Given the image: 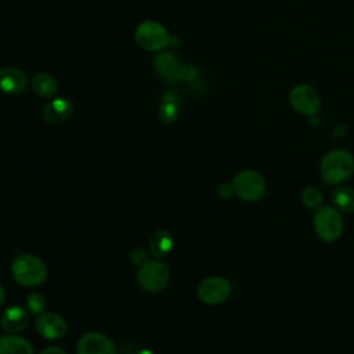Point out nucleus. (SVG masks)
I'll return each instance as SVG.
<instances>
[{
	"mask_svg": "<svg viewBox=\"0 0 354 354\" xmlns=\"http://www.w3.org/2000/svg\"><path fill=\"white\" fill-rule=\"evenodd\" d=\"M11 274L17 283L28 288L41 285L48 274L46 263L29 253H22L17 256L11 264Z\"/></svg>",
	"mask_w": 354,
	"mask_h": 354,
	"instance_id": "1",
	"label": "nucleus"
},
{
	"mask_svg": "<svg viewBox=\"0 0 354 354\" xmlns=\"http://www.w3.org/2000/svg\"><path fill=\"white\" fill-rule=\"evenodd\" d=\"M354 171V156L346 149H333L328 152L319 165V173L324 181L339 184L347 180Z\"/></svg>",
	"mask_w": 354,
	"mask_h": 354,
	"instance_id": "2",
	"label": "nucleus"
},
{
	"mask_svg": "<svg viewBox=\"0 0 354 354\" xmlns=\"http://www.w3.org/2000/svg\"><path fill=\"white\" fill-rule=\"evenodd\" d=\"M136 43L147 51H160L169 41V32L163 25L156 21H144L141 22L134 32Z\"/></svg>",
	"mask_w": 354,
	"mask_h": 354,
	"instance_id": "3",
	"label": "nucleus"
},
{
	"mask_svg": "<svg viewBox=\"0 0 354 354\" xmlns=\"http://www.w3.org/2000/svg\"><path fill=\"white\" fill-rule=\"evenodd\" d=\"M170 278L169 268L160 260H147L140 266L137 272V281L140 286L151 293L162 290Z\"/></svg>",
	"mask_w": 354,
	"mask_h": 354,
	"instance_id": "4",
	"label": "nucleus"
},
{
	"mask_svg": "<svg viewBox=\"0 0 354 354\" xmlns=\"http://www.w3.org/2000/svg\"><path fill=\"white\" fill-rule=\"evenodd\" d=\"M234 192L243 201H259L266 192V181L259 171L242 170L232 180Z\"/></svg>",
	"mask_w": 354,
	"mask_h": 354,
	"instance_id": "5",
	"label": "nucleus"
},
{
	"mask_svg": "<svg viewBox=\"0 0 354 354\" xmlns=\"http://www.w3.org/2000/svg\"><path fill=\"white\" fill-rule=\"evenodd\" d=\"M314 228L322 241L333 242L343 231L342 216L335 207L321 206L314 216Z\"/></svg>",
	"mask_w": 354,
	"mask_h": 354,
	"instance_id": "6",
	"label": "nucleus"
},
{
	"mask_svg": "<svg viewBox=\"0 0 354 354\" xmlns=\"http://www.w3.org/2000/svg\"><path fill=\"white\" fill-rule=\"evenodd\" d=\"M289 102L296 112L313 116L319 111L321 95L313 86L299 84L290 90Z\"/></svg>",
	"mask_w": 354,
	"mask_h": 354,
	"instance_id": "7",
	"label": "nucleus"
},
{
	"mask_svg": "<svg viewBox=\"0 0 354 354\" xmlns=\"http://www.w3.org/2000/svg\"><path fill=\"white\" fill-rule=\"evenodd\" d=\"M198 297L202 303L216 306L225 301L231 293V285L225 278L209 277L198 285Z\"/></svg>",
	"mask_w": 354,
	"mask_h": 354,
	"instance_id": "8",
	"label": "nucleus"
},
{
	"mask_svg": "<svg viewBox=\"0 0 354 354\" xmlns=\"http://www.w3.org/2000/svg\"><path fill=\"white\" fill-rule=\"evenodd\" d=\"M77 354H116L112 340L100 332L84 333L76 347Z\"/></svg>",
	"mask_w": 354,
	"mask_h": 354,
	"instance_id": "9",
	"label": "nucleus"
},
{
	"mask_svg": "<svg viewBox=\"0 0 354 354\" xmlns=\"http://www.w3.org/2000/svg\"><path fill=\"white\" fill-rule=\"evenodd\" d=\"M36 330L48 340H57L66 333V322L57 313H43L36 319Z\"/></svg>",
	"mask_w": 354,
	"mask_h": 354,
	"instance_id": "10",
	"label": "nucleus"
},
{
	"mask_svg": "<svg viewBox=\"0 0 354 354\" xmlns=\"http://www.w3.org/2000/svg\"><path fill=\"white\" fill-rule=\"evenodd\" d=\"M73 112V102L66 97L51 98L43 108V119L48 124H61L66 122Z\"/></svg>",
	"mask_w": 354,
	"mask_h": 354,
	"instance_id": "11",
	"label": "nucleus"
},
{
	"mask_svg": "<svg viewBox=\"0 0 354 354\" xmlns=\"http://www.w3.org/2000/svg\"><path fill=\"white\" fill-rule=\"evenodd\" d=\"M28 86V76L24 71L6 66L0 69V91L4 94L15 95L25 91Z\"/></svg>",
	"mask_w": 354,
	"mask_h": 354,
	"instance_id": "12",
	"label": "nucleus"
},
{
	"mask_svg": "<svg viewBox=\"0 0 354 354\" xmlns=\"http://www.w3.org/2000/svg\"><path fill=\"white\" fill-rule=\"evenodd\" d=\"M153 66L163 80L169 83H176L178 80V71L181 64L176 54L170 51L159 53L153 59Z\"/></svg>",
	"mask_w": 354,
	"mask_h": 354,
	"instance_id": "13",
	"label": "nucleus"
},
{
	"mask_svg": "<svg viewBox=\"0 0 354 354\" xmlns=\"http://www.w3.org/2000/svg\"><path fill=\"white\" fill-rule=\"evenodd\" d=\"M28 322H29L28 310H25L21 306H11L6 308L0 319L1 328L8 333L22 332L28 326Z\"/></svg>",
	"mask_w": 354,
	"mask_h": 354,
	"instance_id": "14",
	"label": "nucleus"
},
{
	"mask_svg": "<svg viewBox=\"0 0 354 354\" xmlns=\"http://www.w3.org/2000/svg\"><path fill=\"white\" fill-rule=\"evenodd\" d=\"M174 241L171 232L166 230L155 231L148 241V250L153 257H162L173 249Z\"/></svg>",
	"mask_w": 354,
	"mask_h": 354,
	"instance_id": "15",
	"label": "nucleus"
},
{
	"mask_svg": "<svg viewBox=\"0 0 354 354\" xmlns=\"http://www.w3.org/2000/svg\"><path fill=\"white\" fill-rule=\"evenodd\" d=\"M0 354H33V348L25 337L10 333L0 337Z\"/></svg>",
	"mask_w": 354,
	"mask_h": 354,
	"instance_id": "16",
	"label": "nucleus"
},
{
	"mask_svg": "<svg viewBox=\"0 0 354 354\" xmlns=\"http://www.w3.org/2000/svg\"><path fill=\"white\" fill-rule=\"evenodd\" d=\"M30 84L32 90L41 98H53L58 90L55 79L48 73H36Z\"/></svg>",
	"mask_w": 354,
	"mask_h": 354,
	"instance_id": "17",
	"label": "nucleus"
},
{
	"mask_svg": "<svg viewBox=\"0 0 354 354\" xmlns=\"http://www.w3.org/2000/svg\"><path fill=\"white\" fill-rule=\"evenodd\" d=\"M180 112V98L174 93H167L163 95L162 104L159 106V119L163 123H173L178 118Z\"/></svg>",
	"mask_w": 354,
	"mask_h": 354,
	"instance_id": "18",
	"label": "nucleus"
},
{
	"mask_svg": "<svg viewBox=\"0 0 354 354\" xmlns=\"http://www.w3.org/2000/svg\"><path fill=\"white\" fill-rule=\"evenodd\" d=\"M330 201L340 212H354V189L350 187H336L330 192Z\"/></svg>",
	"mask_w": 354,
	"mask_h": 354,
	"instance_id": "19",
	"label": "nucleus"
},
{
	"mask_svg": "<svg viewBox=\"0 0 354 354\" xmlns=\"http://www.w3.org/2000/svg\"><path fill=\"white\" fill-rule=\"evenodd\" d=\"M301 201L306 207L318 210L324 203V196L315 187H307L301 192Z\"/></svg>",
	"mask_w": 354,
	"mask_h": 354,
	"instance_id": "20",
	"label": "nucleus"
},
{
	"mask_svg": "<svg viewBox=\"0 0 354 354\" xmlns=\"http://www.w3.org/2000/svg\"><path fill=\"white\" fill-rule=\"evenodd\" d=\"M25 303H26V310L30 313V314H35V315H40L44 313L46 307H47V301H46V297L39 293V292H32L26 296L25 299Z\"/></svg>",
	"mask_w": 354,
	"mask_h": 354,
	"instance_id": "21",
	"label": "nucleus"
},
{
	"mask_svg": "<svg viewBox=\"0 0 354 354\" xmlns=\"http://www.w3.org/2000/svg\"><path fill=\"white\" fill-rule=\"evenodd\" d=\"M129 259L136 266H142L148 260V253L142 248H133L129 253Z\"/></svg>",
	"mask_w": 354,
	"mask_h": 354,
	"instance_id": "22",
	"label": "nucleus"
},
{
	"mask_svg": "<svg viewBox=\"0 0 354 354\" xmlns=\"http://www.w3.org/2000/svg\"><path fill=\"white\" fill-rule=\"evenodd\" d=\"M198 76V71L194 65H181L178 71V80L191 82Z\"/></svg>",
	"mask_w": 354,
	"mask_h": 354,
	"instance_id": "23",
	"label": "nucleus"
},
{
	"mask_svg": "<svg viewBox=\"0 0 354 354\" xmlns=\"http://www.w3.org/2000/svg\"><path fill=\"white\" fill-rule=\"evenodd\" d=\"M232 194H235L232 184H230V183H223V184L218 187V195H220L221 198H230V196H232Z\"/></svg>",
	"mask_w": 354,
	"mask_h": 354,
	"instance_id": "24",
	"label": "nucleus"
},
{
	"mask_svg": "<svg viewBox=\"0 0 354 354\" xmlns=\"http://www.w3.org/2000/svg\"><path fill=\"white\" fill-rule=\"evenodd\" d=\"M39 354H66V353H65V350H62L61 347L51 346V347H46V348H43Z\"/></svg>",
	"mask_w": 354,
	"mask_h": 354,
	"instance_id": "25",
	"label": "nucleus"
},
{
	"mask_svg": "<svg viewBox=\"0 0 354 354\" xmlns=\"http://www.w3.org/2000/svg\"><path fill=\"white\" fill-rule=\"evenodd\" d=\"M4 300H6V292H4L3 286L0 285V308H1V306L4 304Z\"/></svg>",
	"mask_w": 354,
	"mask_h": 354,
	"instance_id": "26",
	"label": "nucleus"
},
{
	"mask_svg": "<svg viewBox=\"0 0 354 354\" xmlns=\"http://www.w3.org/2000/svg\"><path fill=\"white\" fill-rule=\"evenodd\" d=\"M136 354H155V353L152 350H149V348H141Z\"/></svg>",
	"mask_w": 354,
	"mask_h": 354,
	"instance_id": "27",
	"label": "nucleus"
}]
</instances>
